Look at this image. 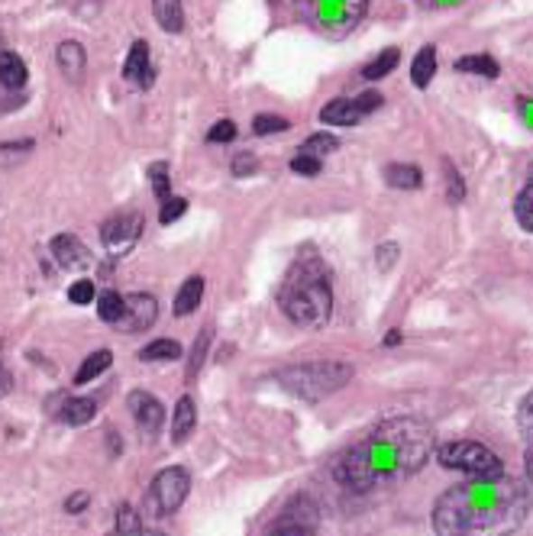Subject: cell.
<instances>
[{
    "label": "cell",
    "instance_id": "45",
    "mask_svg": "<svg viewBox=\"0 0 533 536\" xmlns=\"http://www.w3.org/2000/svg\"><path fill=\"white\" fill-rule=\"evenodd\" d=\"M520 120L533 130V100H520Z\"/></svg>",
    "mask_w": 533,
    "mask_h": 536
},
{
    "label": "cell",
    "instance_id": "15",
    "mask_svg": "<svg viewBox=\"0 0 533 536\" xmlns=\"http://www.w3.org/2000/svg\"><path fill=\"white\" fill-rule=\"evenodd\" d=\"M359 120H363V110L355 107V100H349V97L330 100V104H324V110H320V123H326V126H355Z\"/></svg>",
    "mask_w": 533,
    "mask_h": 536
},
{
    "label": "cell",
    "instance_id": "16",
    "mask_svg": "<svg viewBox=\"0 0 533 536\" xmlns=\"http://www.w3.org/2000/svg\"><path fill=\"white\" fill-rule=\"evenodd\" d=\"M194 427H198V407L185 394V398L178 401L175 414H171V443H185L194 433Z\"/></svg>",
    "mask_w": 533,
    "mask_h": 536
},
{
    "label": "cell",
    "instance_id": "25",
    "mask_svg": "<svg viewBox=\"0 0 533 536\" xmlns=\"http://www.w3.org/2000/svg\"><path fill=\"white\" fill-rule=\"evenodd\" d=\"M456 71H463V75H482V78H498V61L492 59V55H465V59L456 61Z\"/></svg>",
    "mask_w": 533,
    "mask_h": 536
},
{
    "label": "cell",
    "instance_id": "13",
    "mask_svg": "<svg viewBox=\"0 0 533 536\" xmlns=\"http://www.w3.org/2000/svg\"><path fill=\"white\" fill-rule=\"evenodd\" d=\"M52 255L55 262L62 268H85L91 265V255H87V249L81 245V239L71 236V233H59V236L52 239Z\"/></svg>",
    "mask_w": 533,
    "mask_h": 536
},
{
    "label": "cell",
    "instance_id": "2",
    "mask_svg": "<svg viewBox=\"0 0 533 536\" xmlns=\"http://www.w3.org/2000/svg\"><path fill=\"white\" fill-rule=\"evenodd\" d=\"M530 511V494L508 476L465 478L433 507L437 536H514Z\"/></svg>",
    "mask_w": 533,
    "mask_h": 536
},
{
    "label": "cell",
    "instance_id": "47",
    "mask_svg": "<svg viewBox=\"0 0 533 536\" xmlns=\"http://www.w3.org/2000/svg\"><path fill=\"white\" fill-rule=\"evenodd\" d=\"M398 343H401V333H398V329H391V333L385 337V346H398Z\"/></svg>",
    "mask_w": 533,
    "mask_h": 536
},
{
    "label": "cell",
    "instance_id": "6",
    "mask_svg": "<svg viewBox=\"0 0 533 536\" xmlns=\"http://www.w3.org/2000/svg\"><path fill=\"white\" fill-rule=\"evenodd\" d=\"M437 459H440L443 468L463 472L465 478L504 476V462L498 459L485 443H475V439H453V443H443L440 449H437Z\"/></svg>",
    "mask_w": 533,
    "mask_h": 536
},
{
    "label": "cell",
    "instance_id": "38",
    "mask_svg": "<svg viewBox=\"0 0 533 536\" xmlns=\"http://www.w3.org/2000/svg\"><path fill=\"white\" fill-rule=\"evenodd\" d=\"M230 171H233V175H236V178L253 175V171H259V159H255L253 152H240V155H233Z\"/></svg>",
    "mask_w": 533,
    "mask_h": 536
},
{
    "label": "cell",
    "instance_id": "4",
    "mask_svg": "<svg viewBox=\"0 0 533 536\" xmlns=\"http://www.w3.org/2000/svg\"><path fill=\"white\" fill-rule=\"evenodd\" d=\"M349 378H353V365H346V362H304V365L281 368L275 382L285 391H291L294 398L324 401L333 391H340Z\"/></svg>",
    "mask_w": 533,
    "mask_h": 536
},
{
    "label": "cell",
    "instance_id": "27",
    "mask_svg": "<svg viewBox=\"0 0 533 536\" xmlns=\"http://www.w3.org/2000/svg\"><path fill=\"white\" fill-rule=\"evenodd\" d=\"M398 59H401V55H398V49H385V52L375 55V59L365 65L363 78H365V81H381V78L391 75V71L398 69Z\"/></svg>",
    "mask_w": 533,
    "mask_h": 536
},
{
    "label": "cell",
    "instance_id": "5",
    "mask_svg": "<svg viewBox=\"0 0 533 536\" xmlns=\"http://www.w3.org/2000/svg\"><path fill=\"white\" fill-rule=\"evenodd\" d=\"M298 14L308 26L324 36H343L365 16L369 0H294Z\"/></svg>",
    "mask_w": 533,
    "mask_h": 536
},
{
    "label": "cell",
    "instance_id": "23",
    "mask_svg": "<svg viewBox=\"0 0 533 536\" xmlns=\"http://www.w3.org/2000/svg\"><path fill=\"white\" fill-rule=\"evenodd\" d=\"M110 362H114V356H110L107 349L91 353L85 362H81V368L75 372V384H87V382H94L97 375H104V372L110 368Z\"/></svg>",
    "mask_w": 533,
    "mask_h": 536
},
{
    "label": "cell",
    "instance_id": "24",
    "mask_svg": "<svg viewBox=\"0 0 533 536\" xmlns=\"http://www.w3.org/2000/svg\"><path fill=\"white\" fill-rule=\"evenodd\" d=\"M514 217H518V223L527 233H533V165L527 171V181L520 188L518 200H514Z\"/></svg>",
    "mask_w": 533,
    "mask_h": 536
},
{
    "label": "cell",
    "instance_id": "10",
    "mask_svg": "<svg viewBox=\"0 0 533 536\" xmlns=\"http://www.w3.org/2000/svg\"><path fill=\"white\" fill-rule=\"evenodd\" d=\"M140 230H142L140 214H116V217H110V220H104L101 239L110 253H124V249H130V245L136 243Z\"/></svg>",
    "mask_w": 533,
    "mask_h": 536
},
{
    "label": "cell",
    "instance_id": "17",
    "mask_svg": "<svg viewBox=\"0 0 533 536\" xmlns=\"http://www.w3.org/2000/svg\"><path fill=\"white\" fill-rule=\"evenodd\" d=\"M204 300V278L191 275L175 294V317H191Z\"/></svg>",
    "mask_w": 533,
    "mask_h": 536
},
{
    "label": "cell",
    "instance_id": "33",
    "mask_svg": "<svg viewBox=\"0 0 533 536\" xmlns=\"http://www.w3.org/2000/svg\"><path fill=\"white\" fill-rule=\"evenodd\" d=\"M140 513L133 511L130 504H120L116 507V533L120 536H133V533H140Z\"/></svg>",
    "mask_w": 533,
    "mask_h": 536
},
{
    "label": "cell",
    "instance_id": "41",
    "mask_svg": "<svg viewBox=\"0 0 533 536\" xmlns=\"http://www.w3.org/2000/svg\"><path fill=\"white\" fill-rule=\"evenodd\" d=\"M353 100H355V107L363 110V116L372 114V110H379L381 104H385V97H381L379 91H363L359 97H353Z\"/></svg>",
    "mask_w": 533,
    "mask_h": 536
},
{
    "label": "cell",
    "instance_id": "26",
    "mask_svg": "<svg viewBox=\"0 0 533 536\" xmlns=\"http://www.w3.org/2000/svg\"><path fill=\"white\" fill-rule=\"evenodd\" d=\"M181 356V343H175V339H152L149 346H142L140 349V359L142 362H171Z\"/></svg>",
    "mask_w": 533,
    "mask_h": 536
},
{
    "label": "cell",
    "instance_id": "3",
    "mask_svg": "<svg viewBox=\"0 0 533 536\" xmlns=\"http://www.w3.org/2000/svg\"><path fill=\"white\" fill-rule=\"evenodd\" d=\"M279 304L285 317L298 327H324L333 314L330 268L314 253L298 255L291 272L279 288Z\"/></svg>",
    "mask_w": 533,
    "mask_h": 536
},
{
    "label": "cell",
    "instance_id": "7",
    "mask_svg": "<svg viewBox=\"0 0 533 536\" xmlns=\"http://www.w3.org/2000/svg\"><path fill=\"white\" fill-rule=\"evenodd\" d=\"M188 491H191V476H188L181 466H171L162 468L159 476L152 478L149 485V501H152V511L155 513H175L178 507L185 504Z\"/></svg>",
    "mask_w": 533,
    "mask_h": 536
},
{
    "label": "cell",
    "instance_id": "21",
    "mask_svg": "<svg viewBox=\"0 0 533 536\" xmlns=\"http://www.w3.org/2000/svg\"><path fill=\"white\" fill-rule=\"evenodd\" d=\"M94 414H97V401L94 398H69L62 404V411H59V420L69 423V427H81Z\"/></svg>",
    "mask_w": 533,
    "mask_h": 536
},
{
    "label": "cell",
    "instance_id": "31",
    "mask_svg": "<svg viewBox=\"0 0 533 536\" xmlns=\"http://www.w3.org/2000/svg\"><path fill=\"white\" fill-rule=\"evenodd\" d=\"M149 181H152V191L159 200H169L171 198V181H169V162H152L149 165Z\"/></svg>",
    "mask_w": 533,
    "mask_h": 536
},
{
    "label": "cell",
    "instance_id": "12",
    "mask_svg": "<svg viewBox=\"0 0 533 536\" xmlns=\"http://www.w3.org/2000/svg\"><path fill=\"white\" fill-rule=\"evenodd\" d=\"M124 78L133 81V85L149 88L152 85V59H149V42L136 39L130 46V55H126V65H124Z\"/></svg>",
    "mask_w": 533,
    "mask_h": 536
},
{
    "label": "cell",
    "instance_id": "39",
    "mask_svg": "<svg viewBox=\"0 0 533 536\" xmlns=\"http://www.w3.org/2000/svg\"><path fill=\"white\" fill-rule=\"evenodd\" d=\"M233 139H236V123H233V120L214 123V126H210V133H207V143H233Z\"/></svg>",
    "mask_w": 533,
    "mask_h": 536
},
{
    "label": "cell",
    "instance_id": "18",
    "mask_svg": "<svg viewBox=\"0 0 533 536\" xmlns=\"http://www.w3.org/2000/svg\"><path fill=\"white\" fill-rule=\"evenodd\" d=\"M152 14L165 32L185 30V7H181V0H152Z\"/></svg>",
    "mask_w": 533,
    "mask_h": 536
},
{
    "label": "cell",
    "instance_id": "44",
    "mask_svg": "<svg viewBox=\"0 0 533 536\" xmlns=\"http://www.w3.org/2000/svg\"><path fill=\"white\" fill-rule=\"evenodd\" d=\"M87 501H91V498H87L85 491H78L75 498H71L69 504H65V511H69V513H78V511H85V507H87Z\"/></svg>",
    "mask_w": 533,
    "mask_h": 536
},
{
    "label": "cell",
    "instance_id": "22",
    "mask_svg": "<svg viewBox=\"0 0 533 536\" xmlns=\"http://www.w3.org/2000/svg\"><path fill=\"white\" fill-rule=\"evenodd\" d=\"M437 75V49L424 46L418 55H414V65H410V81L414 88H427Z\"/></svg>",
    "mask_w": 533,
    "mask_h": 536
},
{
    "label": "cell",
    "instance_id": "14",
    "mask_svg": "<svg viewBox=\"0 0 533 536\" xmlns=\"http://www.w3.org/2000/svg\"><path fill=\"white\" fill-rule=\"evenodd\" d=\"M55 59H59V69H62V75L69 78V81H81V75H85V69H87V55L81 42H75V39L59 42Z\"/></svg>",
    "mask_w": 533,
    "mask_h": 536
},
{
    "label": "cell",
    "instance_id": "9",
    "mask_svg": "<svg viewBox=\"0 0 533 536\" xmlns=\"http://www.w3.org/2000/svg\"><path fill=\"white\" fill-rule=\"evenodd\" d=\"M155 314H159V300L152 294H126V304H124V317L116 327L126 329V333H146L149 327L155 323Z\"/></svg>",
    "mask_w": 533,
    "mask_h": 536
},
{
    "label": "cell",
    "instance_id": "37",
    "mask_svg": "<svg viewBox=\"0 0 533 536\" xmlns=\"http://www.w3.org/2000/svg\"><path fill=\"white\" fill-rule=\"evenodd\" d=\"M94 282H87V278H81V282H75L69 288V300L71 304H78V307H85V304H91L94 300Z\"/></svg>",
    "mask_w": 533,
    "mask_h": 536
},
{
    "label": "cell",
    "instance_id": "8",
    "mask_svg": "<svg viewBox=\"0 0 533 536\" xmlns=\"http://www.w3.org/2000/svg\"><path fill=\"white\" fill-rule=\"evenodd\" d=\"M320 511L310 498H294L285 511L275 517L269 536H314L317 533Z\"/></svg>",
    "mask_w": 533,
    "mask_h": 536
},
{
    "label": "cell",
    "instance_id": "28",
    "mask_svg": "<svg viewBox=\"0 0 533 536\" xmlns=\"http://www.w3.org/2000/svg\"><path fill=\"white\" fill-rule=\"evenodd\" d=\"M124 304H126V298H120L116 291H104V294H97V314H101V320L104 323H120V317H124Z\"/></svg>",
    "mask_w": 533,
    "mask_h": 536
},
{
    "label": "cell",
    "instance_id": "20",
    "mask_svg": "<svg viewBox=\"0 0 533 536\" xmlns=\"http://www.w3.org/2000/svg\"><path fill=\"white\" fill-rule=\"evenodd\" d=\"M30 71H26V61L16 52H0V85L4 88H23Z\"/></svg>",
    "mask_w": 533,
    "mask_h": 536
},
{
    "label": "cell",
    "instance_id": "29",
    "mask_svg": "<svg viewBox=\"0 0 533 536\" xmlns=\"http://www.w3.org/2000/svg\"><path fill=\"white\" fill-rule=\"evenodd\" d=\"M340 149V139L333 136V133H314V136H308L304 139V146H301V152H308V155H317V159H326L330 152H336Z\"/></svg>",
    "mask_w": 533,
    "mask_h": 536
},
{
    "label": "cell",
    "instance_id": "49",
    "mask_svg": "<svg viewBox=\"0 0 533 536\" xmlns=\"http://www.w3.org/2000/svg\"><path fill=\"white\" fill-rule=\"evenodd\" d=\"M140 536H165V533H159V530H140Z\"/></svg>",
    "mask_w": 533,
    "mask_h": 536
},
{
    "label": "cell",
    "instance_id": "48",
    "mask_svg": "<svg viewBox=\"0 0 533 536\" xmlns=\"http://www.w3.org/2000/svg\"><path fill=\"white\" fill-rule=\"evenodd\" d=\"M527 472H530V478H533V449H527Z\"/></svg>",
    "mask_w": 533,
    "mask_h": 536
},
{
    "label": "cell",
    "instance_id": "32",
    "mask_svg": "<svg viewBox=\"0 0 533 536\" xmlns=\"http://www.w3.org/2000/svg\"><path fill=\"white\" fill-rule=\"evenodd\" d=\"M288 130V120L285 116H275V114H259L253 120V133L255 136H271V133H285Z\"/></svg>",
    "mask_w": 533,
    "mask_h": 536
},
{
    "label": "cell",
    "instance_id": "35",
    "mask_svg": "<svg viewBox=\"0 0 533 536\" xmlns=\"http://www.w3.org/2000/svg\"><path fill=\"white\" fill-rule=\"evenodd\" d=\"M291 171H294V175H308V178L320 175V159H317V155L298 152L291 159Z\"/></svg>",
    "mask_w": 533,
    "mask_h": 536
},
{
    "label": "cell",
    "instance_id": "40",
    "mask_svg": "<svg viewBox=\"0 0 533 536\" xmlns=\"http://www.w3.org/2000/svg\"><path fill=\"white\" fill-rule=\"evenodd\" d=\"M394 262H398V245H394V243H381L379 249H375V265H379V272H388Z\"/></svg>",
    "mask_w": 533,
    "mask_h": 536
},
{
    "label": "cell",
    "instance_id": "46",
    "mask_svg": "<svg viewBox=\"0 0 533 536\" xmlns=\"http://www.w3.org/2000/svg\"><path fill=\"white\" fill-rule=\"evenodd\" d=\"M7 391H10V372H7L4 365H0V398H4Z\"/></svg>",
    "mask_w": 533,
    "mask_h": 536
},
{
    "label": "cell",
    "instance_id": "42",
    "mask_svg": "<svg viewBox=\"0 0 533 536\" xmlns=\"http://www.w3.org/2000/svg\"><path fill=\"white\" fill-rule=\"evenodd\" d=\"M446 175H449V200L453 204H459V200L465 198V188H463V178H459V171H453V165L446 162Z\"/></svg>",
    "mask_w": 533,
    "mask_h": 536
},
{
    "label": "cell",
    "instance_id": "34",
    "mask_svg": "<svg viewBox=\"0 0 533 536\" xmlns=\"http://www.w3.org/2000/svg\"><path fill=\"white\" fill-rule=\"evenodd\" d=\"M518 427H520V433H524L527 446L533 449V391L520 401V407H518Z\"/></svg>",
    "mask_w": 533,
    "mask_h": 536
},
{
    "label": "cell",
    "instance_id": "36",
    "mask_svg": "<svg viewBox=\"0 0 533 536\" xmlns=\"http://www.w3.org/2000/svg\"><path fill=\"white\" fill-rule=\"evenodd\" d=\"M185 210H188L185 198H169V200H162V214H159V220L169 226V223L181 220V217H185Z\"/></svg>",
    "mask_w": 533,
    "mask_h": 536
},
{
    "label": "cell",
    "instance_id": "11",
    "mask_svg": "<svg viewBox=\"0 0 533 536\" xmlns=\"http://www.w3.org/2000/svg\"><path fill=\"white\" fill-rule=\"evenodd\" d=\"M130 414L136 417V427L142 430V437H155L162 430L165 407L159 404V398H152L146 391H133L130 394Z\"/></svg>",
    "mask_w": 533,
    "mask_h": 536
},
{
    "label": "cell",
    "instance_id": "1",
    "mask_svg": "<svg viewBox=\"0 0 533 536\" xmlns=\"http://www.w3.org/2000/svg\"><path fill=\"white\" fill-rule=\"evenodd\" d=\"M433 452V430L418 417H388L343 452L333 476L343 488L365 491L414 476Z\"/></svg>",
    "mask_w": 533,
    "mask_h": 536
},
{
    "label": "cell",
    "instance_id": "19",
    "mask_svg": "<svg viewBox=\"0 0 533 536\" xmlns=\"http://www.w3.org/2000/svg\"><path fill=\"white\" fill-rule=\"evenodd\" d=\"M385 181L398 191H418L420 184H424V175H420L418 165H404V162H394L385 169Z\"/></svg>",
    "mask_w": 533,
    "mask_h": 536
},
{
    "label": "cell",
    "instance_id": "43",
    "mask_svg": "<svg viewBox=\"0 0 533 536\" xmlns=\"http://www.w3.org/2000/svg\"><path fill=\"white\" fill-rule=\"evenodd\" d=\"M32 149L30 139H23V143H10V146H0V162H4V155H26Z\"/></svg>",
    "mask_w": 533,
    "mask_h": 536
},
{
    "label": "cell",
    "instance_id": "30",
    "mask_svg": "<svg viewBox=\"0 0 533 536\" xmlns=\"http://www.w3.org/2000/svg\"><path fill=\"white\" fill-rule=\"evenodd\" d=\"M210 337H214V327H204V329H201V337H198V343H194V349H191L188 382H194V378H198V372L204 368V359H207V349H210Z\"/></svg>",
    "mask_w": 533,
    "mask_h": 536
}]
</instances>
